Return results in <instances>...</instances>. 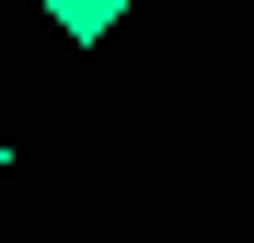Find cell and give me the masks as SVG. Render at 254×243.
I'll use <instances>...</instances> for the list:
<instances>
[{
  "label": "cell",
  "mask_w": 254,
  "mask_h": 243,
  "mask_svg": "<svg viewBox=\"0 0 254 243\" xmlns=\"http://www.w3.org/2000/svg\"><path fill=\"white\" fill-rule=\"evenodd\" d=\"M47 23L69 35V47H104V35L127 23V0H47Z\"/></svg>",
  "instance_id": "1"
},
{
  "label": "cell",
  "mask_w": 254,
  "mask_h": 243,
  "mask_svg": "<svg viewBox=\"0 0 254 243\" xmlns=\"http://www.w3.org/2000/svg\"><path fill=\"white\" fill-rule=\"evenodd\" d=\"M0 162H12V151H0Z\"/></svg>",
  "instance_id": "2"
}]
</instances>
